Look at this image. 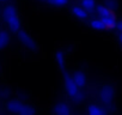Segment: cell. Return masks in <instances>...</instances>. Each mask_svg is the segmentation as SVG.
Segmentation results:
<instances>
[{"label": "cell", "mask_w": 122, "mask_h": 115, "mask_svg": "<svg viewBox=\"0 0 122 115\" xmlns=\"http://www.w3.org/2000/svg\"><path fill=\"white\" fill-rule=\"evenodd\" d=\"M5 1H7V0H0V3H5Z\"/></svg>", "instance_id": "obj_21"}, {"label": "cell", "mask_w": 122, "mask_h": 115, "mask_svg": "<svg viewBox=\"0 0 122 115\" xmlns=\"http://www.w3.org/2000/svg\"><path fill=\"white\" fill-rule=\"evenodd\" d=\"M16 35H17L18 41H19L26 49L32 50V52H35V50L37 49V43H36V41L34 40V37H32L26 30L19 29V30L16 32Z\"/></svg>", "instance_id": "obj_5"}, {"label": "cell", "mask_w": 122, "mask_h": 115, "mask_svg": "<svg viewBox=\"0 0 122 115\" xmlns=\"http://www.w3.org/2000/svg\"><path fill=\"white\" fill-rule=\"evenodd\" d=\"M0 30H1V29H0Z\"/></svg>", "instance_id": "obj_22"}, {"label": "cell", "mask_w": 122, "mask_h": 115, "mask_svg": "<svg viewBox=\"0 0 122 115\" xmlns=\"http://www.w3.org/2000/svg\"><path fill=\"white\" fill-rule=\"evenodd\" d=\"M101 19H102V22H103V24H104V26H105V30H114V29L116 28L117 18H116V16H115L114 12L109 13L108 16L102 17Z\"/></svg>", "instance_id": "obj_11"}, {"label": "cell", "mask_w": 122, "mask_h": 115, "mask_svg": "<svg viewBox=\"0 0 122 115\" xmlns=\"http://www.w3.org/2000/svg\"><path fill=\"white\" fill-rule=\"evenodd\" d=\"M5 108L11 114H19V115H34V114H36V109L31 104L25 103V102L17 99V98L7 101L5 104Z\"/></svg>", "instance_id": "obj_3"}, {"label": "cell", "mask_w": 122, "mask_h": 115, "mask_svg": "<svg viewBox=\"0 0 122 115\" xmlns=\"http://www.w3.org/2000/svg\"><path fill=\"white\" fill-rule=\"evenodd\" d=\"M90 28L92 30H95V31H103V30H105V26H104V24H103V22H102V19L99 17L92 18L90 21Z\"/></svg>", "instance_id": "obj_13"}, {"label": "cell", "mask_w": 122, "mask_h": 115, "mask_svg": "<svg viewBox=\"0 0 122 115\" xmlns=\"http://www.w3.org/2000/svg\"><path fill=\"white\" fill-rule=\"evenodd\" d=\"M96 0H80V6L84 7L89 13L93 12L96 9Z\"/></svg>", "instance_id": "obj_14"}, {"label": "cell", "mask_w": 122, "mask_h": 115, "mask_svg": "<svg viewBox=\"0 0 122 115\" xmlns=\"http://www.w3.org/2000/svg\"><path fill=\"white\" fill-rule=\"evenodd\" d=\"M117 42L122 46V32H121V31L117 34Z\"/></svg>", "instance_id": "obj_19"}, {"label": "cell", "mask_w": 122, "mask_h": 115, "mask_svg": "<svg viewBox=\"0 0 122 115\" xmlns=\"http://www.w3.org/2000/svg\"><path fill=\"white\" fill-rule=\"evenodd\" d=\"M53 113L56 115H70L72 114V108L67 102L60 101L53 107Z\"/></svg>", "instance_id": "obj_6"}, {"label": "cell", "mask_w": 122, "mask_h": 115, "mask_svg": "<svg viewBox=\"0 0 122 115\" xmlns=\"http://www.w3.org/2000/svg\"><path fill=\"white\" fill-rule=\"evenodd\" d=\"M48 3L55 7H64V6L68 5L70 0H48Z\"/></svg>", "instance_id": "obj_17"}, {"label": "cell", "mask_w": 122, "mask_h": 115, "mask_svg": "<svg viewBox=\"0 0 122 115\" xmlns=\"http://www.w3.org/2000/svg\"><path fill=\"white\" fill-rule=\"evenodd\" d=\"M115 97H116V91H115V88L110 84H105L103 85L99 91H98V98H99V102L101 104H103L105 108H109L112 105L114 101H115Z\"/></svg>", "instance_id": "obj_4"}, {"label": "cell", "mask_w": 122, "mask_h": 115, "mask_svg": "<svg viewBox=\"0 0 122 115\" xmlns=\"http://www.w3.org/2000/svg\"><path fill=\"white\" fill-rule=\"evenodd\" d=\"M86 113L90 114V115H105V114H108V110H107V108L103 104L91 103V104L87 105Z\"/></svg>", "instance_id": "obj_9"}, {"label": "cell", "mask_w": 122, "mask_h": 115, "mask_svg": "<svg viewBox=\"0 0 122 115\" xmlns=\"http://www.w3.org/2000/svg\"><path fill=\"white\" fill-rule=\"evenodd\" d=\"M64 74V89L66 95L76 103H81L85 99V94L83 92V89L78 88L74 80L72 79V76L66 71Z\"/></svg>", "instance_id": "obj_2"}, {"label": "cell", "mask_w": 122, "mask_h": 115, "mask_svg": "<svg viewBox=\"0 0 122 115\" xmlns=\"http://www.w3.org/2000/svg\"><path fill=\"white\" fill-rule=\"evenodd\" d=\"M37 1H41V3H48V0H37Z\"/></svg>", "instance_id": "obj_20"}, {"label": "cell", "mask_w": 122, "mask_h": 115, "mask_svg": "<svg viewBox=\"0 0 122 115\" xmlns=\"http://www.w3.org/2000/svg\"><path fill=\"white\" fill-rule=\"evenodd\" d=\"M95 12L97 13V16H98L99 18H102V17H104V16H108L109 13L114 12V11L109 10V9H108V7H105V6H104L103 4H99V5H96Z\"/></svg>", "instance_id": "obj_15"}, {"label": "cell", "mask_w": 122, "mask_h": 115, "mask_svg": "<svg viewBox=\"0 0 122 115\" xmlns=\"http://www.w3.org/2000/svg\"><path fill=\"white\" fill-rule=\"evenodd\" d=\"M0 15H1V13H0Z\"/></svg>", "instance_id": "obj_23"}, {"label": "cell", "mask_w": 122, "mask_h": 115, "mask_svg": "<svg viewBox=\"0 0 122 115\" xmlns=\"http://www.w3.org/2000/svg\"><path fill=\"white\" fill-rule=\"evenodd\" d=\"M115 29H116L118 32H120V31L122 32V19H121V21H117V23H116V28H115Z\"/></svg>", "instance_id": "obj_18"}, {"label": "cell", "mask_w": 122, "mask_h": 115, "mask_svg": "<svg viewBox=\"0 0 122 115\" xmlns=\"http://www.w3.org/2000/svg\"><path fill=\"white\" fill-rule=\"evenodd\" d=\"M71 13L79 21H86L89 18V12L80 5H73L71 7Z\"/></svg>", "instance_id": "obj_10"}, {"label": "cell", "mask_w": 122, "mask_h": 115, "mask_svg": "<svg viewBox=\"0 0 122 115\" xmlns=\"http://www.w3.org/2000/svg\"><path fill=\"white\" fill-rule=\"evenodd\" d=\"M71 76H72V79L74 80V83L77 84L78 88L84 89L86 86V84H87V76H86V73L84 71H81V70L74 71Z\"/></svg>", "instance_id": "obj_7"}, {"label": "cell", "mask_w": 122, "mask_h": 115, "mask_svg": "<svg viewBox=\"0 0 122 115\" xmlns=\"http://www.w3.org/2000/svg\"><path fill=\"white\" fill-rule=\"evenodd\" d=\"M103 5L111 11H116L120 7V1L118 0H103Z\"/></svg>", "instance_id": "obj_16"}, {"label": "cell", "mask_w": 122, "mask_h": 115, "mask_svg": "<svg viewBox=\"0 0 122 115\" xmlns=\"http://www.w3.org/2000/svg\"><path fill=\"white\" fill-rule=\"evenodd\" d=\"M55 63L61 72H66L67 71V60H66V54L62 50H57L55 53Z\"/></svg>", "instance_id": "obj_8"}, {"label": "cell", "mask_w": 122, "mask_h": 115, "mask_svg": "<svg viewBox=\"0 0 122 115\" xmlns=\"http://www.w3.org/2000/svg\"><path fill=\"white\" fill-rule=\"evenodd\" d=\"M1 17L11 32L16 34L19 29H22V21L15 5L12 4L5 5L1 11Z\"/></svg>", "instance_id": "obj_1"}, {"label": "cell", "mask_w": 122, "mask_h": 115, "mask_svg": "<svg viewBox=\"0 0 122 115\" xmlns=\"http://www.w3.org/2000/svg\"><path fill=\"white\" fill-rule=\"evenodd\" d=\"M11 42V36L7 30H0V50L5 49Z\"/></svg>", "instance_id": "obj_12"}]
</instances>
